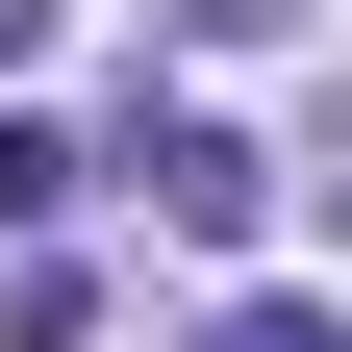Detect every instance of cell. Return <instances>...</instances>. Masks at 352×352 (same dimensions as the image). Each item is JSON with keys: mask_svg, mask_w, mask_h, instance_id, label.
<instances>
[{"mask_svg": "<svg viewBox=\"0 0 352 352\" xmlns=\"http://www.w3.org/2000/svg\"><path fill=\"white\" fill-rule=\"evenodd\" d=\"M252 201H277V176H252V126L176 101V126H151V227H176V252H252Z\"/></svg>", "mask_w": 352, "mask_h": 352, "instance_id": "obj_1", "label": "cell"}, {"mask_svg": "<svg viewBox=\"0 0 352 352\" xmlns=\"http://www.w3.org/2000/svg\"><path fill=\"white\" fill-rule=\"evenodd\" d=\"M51 201H76V151H51V126H0V227H51Z\"/></svg>", "mask_w": 352, "mask_h": 352, "instance_id": "obj_2", "label": "cell"}, {"mask_svg": "<svg viewBox=\"0 0 352 352\" xmlns=\"http://www.w3.org/2000/svg\"><path fill=\"white\" fill-rule=\"evenodd\" d=\"M201 352H352V327H327V302H227Z\"/></svg>", "mask_w": 352, "mask_h": 352, "instance_id": "obj_3", "label": "cell"}]
</instances>
